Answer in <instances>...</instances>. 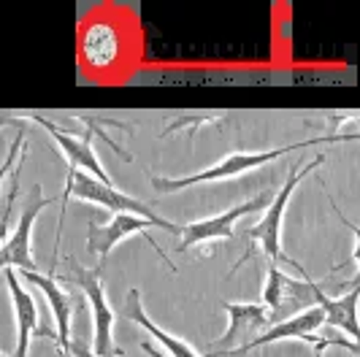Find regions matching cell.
Masks as SVG:
<instances>
[{
	"instance_id": "obj_21",
	"label": "cell",
	"mask_w": 360,
	"mask_h": 357,
	"mask_svg": "<svg viewBox=\"0 0 360 357\" xmlns=\"http://www.w3.org/2000/svg\"><path fill=\"white\" fill-rule=\"evenodd\" d=\"M68 357H101L92 352V344L87 339H71L68 344Z\"/></svg>"
},
{
	"instance_id": "obj_2",
	"label": "cell",
	"mask_w": 360,
	"mask_h": 357,
	"mask_svg": "<svg viewBox=\"0 0 360 357\" xmlns=\"http://www.w3.org/2000/svg\"><path fill=\"white\" fill-rule=\"evenodd\" d=\"M323 162H325V155H317V157H314L311 162H307L301 171H298L295 165H290L285 187H282V190L274 195V200L266 206V212H263V216H260V222H255L252 228L244 233V235L250 238V249H247V254H244V257L233 266V273L244 266V263H250L255 254H266L274 266L285 263V266L295 268L298 273H307V271L298 266L295 260H290L288 254L282 252V222H285V212H288L290 197H292V193H295V187H298L309 174H314Z\"/></svg>"
},
{
	"instance_id": "obj_20",
	"label": "cell",
	"mask_w": 360,
	"mask_h": 357,
	"mask_svg": "<svg viewBox=\"0 0 360 357\" xmlns=\"http://www.w3.org/2000/svg\"><path fill=\"white\" fill-rule=\"evenodd\" d=\"M328 346H344V349H349L352 355H358V341H349V339H317V341H314V357H323Z\"/></svg>"
},
{
	"instance_id": "obj_16",
	"label": "cell",
	"mask_w": 360,
	"mask_h": 357,
	"mask_svg": "<svg viewBox=\"0 0 360 357\" xmlns=\"http://www.w3.org/2000/svg\"><path fill=\"white\" fill-rule=\"evenodd\" d=\"M358 301H360V290L358 282L352 285V290L347 295H339V298H330L328 292H323L317 298V306L323 309L325 314V325H333L344 330L349 341H355L360 336V327H358Z\"/></svg>"
},
{
	"instance_id": "obj_3",
	"label": "cell",
	"mask_w": 360,
	"mask_h": 357,
	"mask_svg": "<svg viewBox=\"0 0 360 357\" xmlns=\"http://www.w3.org/2000/svg\"><path fill=\"white\" fill-rule=\"evenodd\" d=\"M68 197H79L84 203H95V206H103L111 214H133L141 216L146 222H152V228L165 233H174L179 235L181 225H174L168 222L165 216H160L155 209H149L144 200H136L133 195H125L120 193L114 184H103L95 176L84 174V171H68V178H65V193H63V209H60V222H57V244H54V263H52V273L57 271V263H60V235H63V216H65V209H68Z\"/></svg>"
},
{
	"instance_id": "obj_15",
	"label": "cell",
	"mask_w": 360,
	"mask_h": 357,
	"mask_svg": "<svg viewBox=\"0 0 360 357\" xmlns=\"http://www.w3.org/2000/svg\"><path fill=\"white\" fill-rule=\"evenodd\" d=\"M125 317L130 322H136L139 327H144L146 333L158 341V344H162V346H165V355L168 357H198L195 352H193V346H190V344H184L181 339L171 336L168 330H162L160 325H155V322L146 317L144 304H141V292H139L136 287H130V290H127V295H125Z\"/></svg>"
},
{
	"instance_id": "obj_7",
	"label": "cell",
	"mask_w": 360,
	"mask_h": 357,
	"mask_svg": "<svg viewBox=\"0 0 360 357\" xmlns=\"http://www.w3.org/2000/svg\"><path fill=\"white\" fill-rule=\"evenodd\" d=\"M49 197H44L41 184L30 187V195L22 206V214L14 233L6 238V244L0 247V268H19V271H38L33 260V225L38 214L46 209Z\"/></svg>"
},
{
	"instance_id": "obj_10",
	"label": "cell",
	"mask_w": 360,
	"mask_h": 357,
	"mask_svg": "<svg viewBox=\"0 0 360 357\" xmlns=\"http://www.w3.org/2000/svg\"><path fill=\"white\" fill-rule=\"evenodd\" d=\"M30 119L38 122V125L44 127L49 136L54 138V143L60 146V152L65 155V162H68V171H84V174H90L95 176L98 181H103V184H114L108 174L103 171V165L98 160V155H95V149H92V125L90 130H84L82 136H73L68 130H63L60 125H54L52 119H46V117H41V114H30Z\"/></svg>"
},
{
	"instance_id": "obj_4",
	"label": "cell",
	"mask_w": 360,
	"mask_h": 357,
	"mask_svg": "<svg viewBox=\"0 0 360 357\" xmlns=\"http://www.w3.org/2000/svg\"><path fill=\"white\" fill-rule=\"evenodd\" d=\"M347 138H355V136H328V138H320V141H304V143H288V146H276V149H266V152H233L228 155L225 160L214 162L209 168H203L198 174H190V176H152V190L160 193V195H171V193H179V190H187V187H198V184H212V181H228V178H236L247 171H255L260 165H269V162L279 160V157H288L292 152L304 149V146H311V143H336V141H347Z\"/></svg>"
},
{
	"instance_id": "obj_8",
	"label": "cell",
	"mask_w": 360,
	"mask_h": 357,
	"mask_svg": "<svg viewBox=\"0 0 360 357\" xmlns=\"http://www.w3.org/2000/svg\"><path fill=\"white\" fill-rule=\"evenodd\" d=\"M274 195L271 193H260V195L244 200L241 206H233L228 212L217 216H209V219H198V222H190V225H181V241L176 252H190L198 244H206V241H219V238H233V225L247 214H255V212H266Z\"/></svg>"
},
{
	"instance_id": "obj_22",
	"label": "cell",
	"mask_w": 360,
	"mask_h": 357,
	"mask_svg": "<svg viewBox=\"0 0 360 357\" xmlns=\"http://www.w3.org/2000/svg\"><path fill=\"white\" fill-rule=\"evenodd\" d=\"M8 125L17 127V130H19V127H22V122H19V119H14V117H6V114H0V130H3V127H8Z\"/></svg>"
},
{
	"instance_id": "obj_6",
	"label": "cell",
	"mask_w": 360,
	"mask_h": 357,
	"mask_svg": "<svg viewBox=\"0 0 360 357\" xmlns=\"http://www.w3.org/2000/svg\"><path fill=\"white\" fill-rule=\"evenodd\" d=\"M323 285L311 282V279H292L279 266L271 263L266 271V287H263V301L260 304L271 311V322H282L307 311L311 306H317V298L323 295Z\"/></svg>"
},
{
	"instance_id": "obj_1",
	"label": "cell",
	"mask_w": 360,
	"mask_h": 357,
	"mask_svg": "<svg viewBox=\"0 0 360 357\" xmlns=\"http://www.w3.org/2000/svg\"><path fill=\"white\" fill-rule=\"evenodd\" d=\"M79 65L87 76L106 82L108 76H120L130 63V33L117 14H95L79 27L76 38Z\"/></svg>"
},
{
	"instance_id": "obj_12",
	"label": "cell",
	"mask_w": 360,
	"mask_h": 357,
	"mask_svg": "<svg viewBox=\"0 0 360 357\" xmlns=\"http://www.w3.org/2000/svg\"><path fill=\"white\" fill-rule=\"evenodd\" d=\"M325 325V314L320 306H311L307 311H298L288 320L274 322L269 330H263L257 339L247 341L244 346H238L233 352H219L214 357H241L252 349H260V346H271V344H279V341H307V336H311L317 327Z\"/></svg>"
},
{
	"instance_id": "obj_9",
	"label": "cell",
	"mask_w": 360,
	"mask_h": 357,
	"mask_svg": "<svg viewBox=\"0 0 360 357\" xmlns=\"http://www.w3.org/2000/svg\"><path fill=\"white\" fill-rule=\"evenodd\" d=\"M225 314H228V330L222 339L212 344V349L206 357H214L219 352H233L238 346H244L247 341L257 339L263 330H269L271 311L263 304H222Z\"/></svg>"
},
{
	"instance_id": "obj_5",
	"label": "cell",
	"mask_w": 360,
	"mask_h": 357,
	"mask_svg": "<svg viewBox=\"0 0 360 357\" xmlns=\"http://www.w3.org/2000/svg\"><path fill=\"white\" fill-rule=\"evenodd\" d=\"M60 282L76 285L92 311V352L101 357H120L122 349L114 344V311L103 290V266L87 268L82 266L76 257L65 260V273H57Z\"/></svg>"
},
{
	"instance_id": "obj_11",
	"label": "cell",
	"mask_w": 360,
	"mask_h": 357,
	"mask_svg": "<svg viewBox=\"0 0 360 357\" xmlns=\"http://www.w3.org/2000/svg\"><path fill=\"white\" fill-rule=\"evenodd\" d=\"M149 228H152V222H146L141 216H133V214H114L111 216V222L106 225H90L87 228V252H95L98 257H101V266H103V260H106V254L120 241H125L127 235H144L146 244H152L155 252H160V247L155 244V238L149 235ZM160 257L168 263V266L176 271V263H171L168 257H165V252H160Z\"/></svg>"
},
{
	"instance_id": "obj_18",
	"label": "cell",
	"mask_w": 360,
	"mask_h": 357,
	"mask_svg": "<svg viewBox=\"0 0 360 357\" xmlns=\"http://www.w3.org/2000/svg\"><path fill=\"white\" fill-rule=\"evenodd\" d=\"M22 143H25V127H19L17 130V136H14V141H11V149H8V157H6V162L0 165V184H3L6 174H8V171L19 162V157H22Z\"/></svg>"
},
{
	"instance_id": "obj_23",
	"label": "cell",
	"mask_w": 360,
	"mask_h": 357,
	"mask_svg": "<svg viewBox=\"0 0 360 357\" xmlns=\"http://www.w3.org/2000/svg\"><path fill=\"white\" fill-rule=\"evenodd\" d=\"M141 349H144V352H146L149 357H168L165 352H160V349H155L152 344H141Z\"/></svg>"
},
{
	"instance_id": "obj_13",
	"label": "cell",
	"mask_w": 360,
	"mask_h": 357,
	"mask_svg": "<svg viewBox=\"0 0 360 357\" xmlns=\"http://www.w3.org/2000/svg\"><path fill=\"white\" fill-rule=\"evenodd\" d=\"M17 273L22 276V282L38 287V290L44 292V298H46V304H49V309H52V314H54V325H57L54 344H57L60 355L68 357V344H71L68 336H71V314H73L71 295L57 285L54 276H44V273H38V271H17Z\"/></svg>"
},
{
	"instance_id": "obj_24",
	"label": "cell",
	"mask_w": 360,
	"mask_h": 357,
	"mask_svg": "<svg viewBox=\"0 0 360 357\" xmlns=\"http://www.w3.org/2000/svg\"><path fill=\"white\" fill-rule=\"evenodd\" d=\"M0 357H6V355H3V352H0Z\"/></svg>"
},
{
	"instance_id": "obj_17",
	"label": "cell",
	"mask_w": 360,
	"mask_h": 357,
	"mask_svg": "<svg viewBox=\"0 0 360 357\" xmlns=\"http://www.w3.org/2000/svg\"><path fill=\"white\" fill-rule=\"evenodd\" d=\"M22 165H25V155L19 157V165H14V174H11V190H8V197H6V209H3V216H0V247L6 244L8 238V219H11V212L17 206V197H19V176H22Z\"/></svg>"
},
{
	"instance_id": "obj_14",
	"label": "cell",
	"mask_w": 360,
	"mask_h": 357,
	"mask_svg": "<svg viewBox=\"0 0 360 357\" xmlns=\"http://www.w3.org/2000/svg\"><path fill=\"white\" fill-rule=\"evenodd\" d=\"M6 285L11 292V304H14V320H17V346H14V357H27L30 341L33 336L41 339V327H38V309L36 301L30 295V290L22 287V279L14 268H6Z\"/></svg>"
},
{
	"instance_id": "obj_19",
	"label": "cell",
	"mask_w": 360,
	"mask_h": 357,
	"mask_svg": "<svg viewBox=\"0 0 360 357\" xmlns=\"http://www.w3.org/2000/svg\"><path fill=\"white\" fill-rule=\"evenodd\" d=\"M219 117L217 114H200V117H181L176 122H171V125L162 130L160 136H171V133H176L181 127H198V125H206V122H217Z\"/></svg>"
}]
</instances>
